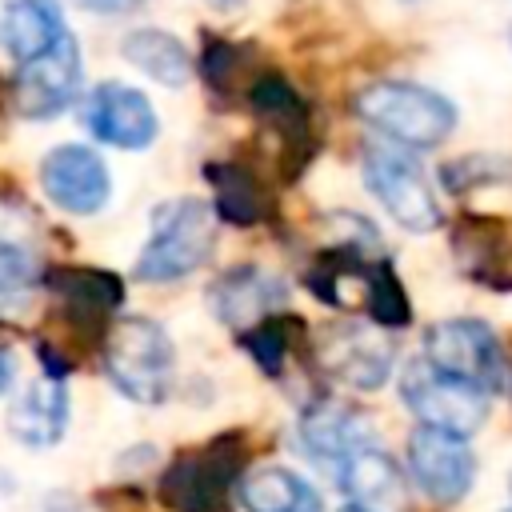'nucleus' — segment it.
<instances>
[{"instance_id":"f257e3e1","label":"nucleus","mask_w":512,"mask_h":512,"mask_svg":"<svg viewBox=\"0 0 512 512\" xmlns=\"http://www.w3.org/2000/svg\"><path fill=\"white\" fill-rule=\"evenodd\" d=\"M244 464H248V440L244 432L228 428L172 456V464L160 476V500L172 512H224L232 488H240V480L248 476Z\"/></svg>"},{"instance_id":"f03ea898","label":"nucleus","mask_w":512,"mask_h":512,"mask_svg":"<svg viewBox=\"0 0 512 512\" xmlns=\"http://www.w3.org/2000/svg\"><path fill=\"white\" fill-rule=\"evenodd\" d=\"M108 380L136 404H160L172 392L176 348L168 332L148 316H124L104 336Z\"/></svg>"},{"instance_id":"7ed1b4c3","label":"nucleus","mask_w":512,"mask_h":512,"mask_svg":"<svg viewBox=\"0 0 512 512\" xmlns=\"http://www.w3.org/2000/svg\"><path fill=\"white\" fill-rule=\"evenodd\" d=\"M216 240V212L204 200L180 196L152 212V240L136 260V276L164 284L196 272Z\"/></svg>"},{"instance_id":"20e7f679","label":"nucleus","mask_w":512,"mask_h":512,"mask_svg":"<svg viewBox=\"0 0 512 512\" xmlns=\"http://www.w3.org/2000/svg\"><path fill=\"white\" fill-rule=\"evenodd\" d=\"M356 112L360 120H368L372 128H380L384 136L408 144V148H432L440 140H448V132L456 128V108L420 84L408 80H376L356 96Z\"/></svg>"},{"instance_id":"39448f33","label":"nucleus","mask_w":512,"mask_h":512,"mask_svg":"<svg viewBox=\"0 0 512 512\" xmlns=\"http://www.w3.org/2000/svg\"><path fill=\"white\" fill-rule=\"evenodd\" d=\"M400 396L416 412L420 428H436L460 440H468L488 416V392L436 372L428 360H412L400 372Z\"/></svg>"},{"instance_id":"423d86ee","label":"nucleus","mask_w":512,"mask_h":512,"mask_svg":"<svg viewBox=\"0 0 512 512\" xmlns=\"http://www.w3.org/2000/svg\"><path fill=\"white\" fill-rule=\"evenodd\" d=\"M424 360L480 392L504 388V352L484 320H440L424 336Z\"/></svg>"},{"instance_id":"0eeeda50","label":"nucleus","mask_w":512,"mask_h":512,"mask_svg":"<svg viewBox=\"0 0 512 512\" xmlns=\"http://www.w3.org/2000/svg\"><path fill=\"white\" fill-rule=\"evenodd\" d=\"M364 180L400 228H408V232L440 228V204L432 196V184H428L424 168L412 156H404L400 148L368 144L364 148Z\"/></svg>"},{"instance_id":"6e6552de","label":"nucleus","mask_w":512,"mask_h":512,"mask_svg":"<svg viewBox=\"0 0 512 512\" xmlns=\"http://www.w3.org/2000/svg\"><path fill=\"white\" fill-rule=\"evenodd\" d=\"M316 364L332 380H340V384H348L356 392H376L392 376L396 348H392V340L380 328L344 320V324H332V328L320 332Z\"/></svg>"},{"instance_id":"1a4fd4ad","label":"nucleus","mask_w":512,"mask_h":512,"mask_svg":"<svg viewBox=\"0 0 512 512\" xmlns=\"http://www.w3.org/2000/svg\"><path fill=\"white\" fill-rule=\"evenodd\" d=\"M408 468H412V480L420 484V492L428 500H440V504L464 500L472 480H476V456H472L468 440L436 432V428H416L412 432Z\"/></svg>"},{"instance_id":"9d476101","label":"nucleus","mask_w":512,"mask_h":512,"mask_svg":"<svg viewBox=\"0 0 512 512\" xmlns=\"http://www.w3.org/2000/svg\"><path fill=\"white\" fill-rule=\"evenodd\" d=\"M76 88H80V44L68 32L52 52H44L40 60L16 72L12 104L24 120H48L72 104Z\"/></svg>"},{"instance_id":"9b49d317","label":"nucleus","mask_w":512,"mask_h":512,"mask_svg":"<svg viewBox=\"0 0 512 512\" xmlns=\"http://www.w3.org/2000/svg\"><path fill=\"white\" fill-rule=\"evenodd\" d=\"M40 184L52 204H60L72 216H92L112 196V176L104 160L84 144H60L40 164Z\"/></svg>"},{"instance_id":"f8f14e48","label":"nucleus","mask_w":512,"mask_h":512,"mask_svg":"<svg viewBox=\"0 0 512 512\" xmlns=\"http://www.w3.org/2000/svg\"><path fill=\"white\" fill-rule=\"evenodd\" d=\"M84 124L92 128L96 140L116 144V148H148L156 140V108L148 104L144 92L128 88V84H100L88 100H84Z\"/></svg>"},{"instance_id":"ddd939ff","label":"nucleus","mask_w":512,"mask_h":512,"mask_svg":"<svg viewBox=\"0 0 512 512\" xmlns=\"http://www.w3.org/2000/svg\"><path fill=\"white\" fill-rule=\"evenodd\" d=\"M248 104H252V112H256L272 132H280V144H284L280 156L288 160L284 176L292 180L300 168H308V156H312V124H308V104H304V96H300L284 76L264 72V76H256L252 88H248Z\"/></svg>"},{"instance_id":"4468645a","label":"nucleus","mask_w":512,"mask_h":512,"mask_svg":"<svg viewBox=\"0 0 512 512\" xmlns=\"http://www.w3.org/2000/svg\"><path fill=\"white\" fill-rule=\"evenodd\" d=\"M300 448L316 464L340 468L348 456L372 448V424L340 400H312L300 412Z\"/></svg>"},{"instance_id":"2eb2a0df","label":"nucleus","mask_w":512,"mask_h":512,"mask_svg":"<svg viewBox=\"0 0 512 512\" xmlns=\"http://www.w3.org/2000/svg\"><path fill=\"white\" fill-rule=\"evenodd\" d=\"M288 300L284 292V280L256 268V264H240V268H228L216 284H212V312L232 324V328H252L268 316H276V308Z\"/></svg>"},{"instance_id":"dca6fc26","label":"nucleus","mask_w":512,"mask_h":512,"mask_svg":"<svg viewBox=\"0 0 512 512\" xmlns=\"http://www.w3.org/2000/svg\"><path fill=\"white\" fill-rule=\"evenodd\" d=\"M336 480L356 512H404L408 508V488H404L400 464L380 448H364V452L348 456L336 468Z\"/></svg>"},{"instance_id":"f3484780","label":"nucleus","mask_w":512,"mask_h":512,"mask_svg":"<svg viewBox=\"0 0 512 512\" xmlns=\"http://www.w3.org/2000/svg\"><path fill=\"white\" fill-rule=\"evenodd\" d=\"M68 36L64 16L52 0H8L0 12V48L24 68L52 52Z\"/></svg>"},{"instance_id":"a211bd4d","label":"nucleus","mask_w":512,"mask_h":512,"mask_svg":"<svg viewBox=\"0 0 512 512\" xmlns=\"http://www.w3.org/2000/svg\"><path fill=\"white\" fill-rule=\"evenodd\" d=\"M64 428H68V388H64V380L44 376V380L28 384L8 408V432L28 448L56 444L64 436Z\"/></svg>"},{"instance_id":"6ab92c4d","label":"nucleus","mask_w":512,"mask_h":512,"mask_svg":"<svg viewBox=\"0 0 512 512\" xmlns=\"http://www.w3.org/2000/svg\"><path fill=\"white\" fill-rule=\"evenodd\" d=\"M44 284L68 304L72 320H104L124 300V284L116 272L84 268V264H52L44 272Z\"/></svg>"},{"instance_id":"aec40b11","label":"nucleus","mask_w":512,"mask_h":512,"mask_svg":"<svg viewBox=\"0 0 512 512\" xmlns=\"http://www.w3.org/2000/svg\"><path fill=\"white\" fill-rule=\"evenodd\" d=\"M372 268L364 252L352 248H328L316 256L308 268V288L316 300L332 308H368V288H372Z\"/></svg>"},{"instance_id":"412c9836","label":"nucleus","mask_w":512,"mask_h":512,"mask_svg":"<svg viewBox=\"0 0 512 512\" xmlns=\"http://www.w3.org/2000/svg\"><path fill=\"white\" fill-rule=\"evenodd\" d=\"M452 248L460 256V268H468L484 284H508V264H512V228L508 220H480L468 216L460 220Z\"/></svg>"},{"instance_id":"4be33fe9","label":"nucleus","mask_w":512,"mask_h":512,"mask_svg":"<svg viewBox=\"0 0 512 512\" xmlns=\"http://www.w3.org/2000/svg\"><path fill=\"white\" fill-rule=\"evenodd\" d=\"M236 496L248 512H324L316 488L304 476H296L288 468H276V464L252 468L240 480Z\"/></svg>"},{"instance_id":"5701e85b","label":"nucleus","mask_w":512,"mask_h":512,"mask_svg":"<svg viewBox=\"0 0 512 512\" xmlns=\"http://www.w3.org/2000/svg\"><path fill=\"white\" fill-rule=\"evenodd\" d=\"M204 180L216 188L212 212L220 220H228L236 228H248L256 220H264L268 200H264V188L252 176V168H244L236 160H216V164H204Z\"/></svg>"},{"instance_id":"b1692460","label":"nucleus","mask_w":512,"mask_h":512,"mask_svg":"<svg viewBox=\"0 0 512 512\" xmlns=\"http://www.w3.org/2000/svg\"><path fill=\"white\" fill-rule=\"evenodd\" d=\"M124 56L144 76H152V80H160L168 88H176V84H184L192 76V64H188L184 44L176 36L160 32V28H136V32H128L124 36Z\"/></svg>"},{"instance_id":"393cba45","label":"nucleus","mask_w":512,"mask_h":512,"mask_svg":"<svg viewBox=\"0 0 512 512\" xmlns=\"http://www.w3.org/2000/svg\"><path fill=\"white\" fill-rule=\"evenodd\" d=\"M300 336H304V324H300L296 316H288V312H276V316H268V320H260V324H252V328H244V332H240V344H244V352L260 364V372L280 376V368H284V360H288V352L296 348Z\"/></svg>"},{"instance_id":"a878e982","label":"nucleus","mask_w":512,"mask_h":512,"mask_svg":"<svg viewBox=\"0 0 512 512\" xmlns=\"http://www.w3.org/2000/svg\"><path fill=\"white\" fill-rule=\"evenodd\" d=\"M368 316H372L380 328H404V324L412 320V308H408L404 284H400V276L392 272V264H388V260H376V268H372Z\"/></svg>"},{"instance_id":"bb28decb","label":"nucleus","mask_w":512,"mask_h":512,"mask_svg":"<svg viewBox=\"0 0 512 512\" xmlns=\"http://www.w3.org/2000/svg\"><path fill=\"white\" fill-rule=\"evenodd\" d=\"M32 256L16 244H4L0 240V308H12L28 296L32 288Z\"/></svg>"},{"instance_id":"cd10ccee","label":"nucleus","mask_w":512,"mask_h":512,"mask_svg":"<svg viewBox=\"0 0 512 512\" xmlns=\"http://www.w3.org/2000/svg\"><path fill=\"white\" fill-rule=\"evenodd\" d=\"M236 60H240V48H236V44H228V40H208V44H204V56H200V72H204V80H208L216 92H228L232 72L240 68Z\"/></svg>"},{"instance_id":"c85d7f7f","label":"nucleus","mask_w":512,"mask_h":512,"mask_svg":"<svg viewBox=\"0 0 512 512\" xmlns=\"http://www.w3.org/2000/svg\"><path fill=\"white\" fill-rule=\"evenodd\" d=\"M440 176H444V184L452 192H468V188H476V180H496L500 176V164H484V156H468V160L448 164Z\"/></svg>"},{"instance_id":"c756f323","label":"nucleus","mask_w":512,"mask_h":512,"mask_svg":"<svg viewBox=\"0 0 512 512\" xmlns=\"http://www.w3.org/2000/svg\"><path fill=\"white\" fill-rule=\"evenodd\" d=\"M80 8H92V12H128L136 0H76Z\"/></svg>"},{"instance_id":"7c9ffc66","label":"nucleus","mask_w":512,"mask_h":512,"mask_svg":"<svg viewBox=\"0 0 512 512\" xmlns=\"http://www.w3.org/2000/svg\"><path fill=\"white\" fill-rule=\"evenodd\" d=\"M12 376H16V364H12V352H4V348H0V392H8V384H12Z\"/></svg>"},{"instance_id":"2f4dec72","label":"nucleus","mask_w":512,"mask_h":512,"mask_svg":"<svg viewBox=\"0 0 512 512\" xmlns=\"http://www.w3.org/2000/svg\"><path fill=\"white\" fill-rule=\"evenodd\" d=\"M216 4H240V0H216Z\"/></svg>"},{"instance_id":"473e14b6","label":"nucleus","mask_w":512,"mask_h":512,"mask_svg":"<svg viewBox=\"0 0 512 512\" xmlns=\"http://www.w3.org/2000/svg\"><path fill=\"white\" fill-rule=\"evenodd\" d=\"M508 488H512V472H508Z\"/></svg>"},{"instance_id":"72a5a7b5","label":"nucleus","mask_w":512,"mask_h":512,"mask_svg":"<svg viewBox=\"0 0 512 512\" xmlns=\"http://www.w3.org/2000/svg\"><path fill=\"white\" fill-rule=\"evenodd\" d=\"M508 512H512V508H508Z\"/></svg>"}]
</instances>
